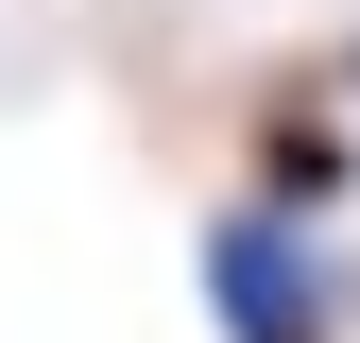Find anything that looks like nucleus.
Masks as SVG:
<instances>
[{"label": "nucleus", "mask_w": 360, "mask_h": 343, "mask_svg": "<svg viewBox=\"0 0 360 343\" xmlns=\"http://www.w3.org/2000/svg\"><path fill=\"white\" fill-rule=\"evenodd\" d=\"M206 309H223V343H326L343 326V275L292 224H223L206 240Z\"/></svg>", "instance_id": "obj_1"}]
</instances>
